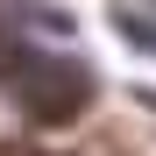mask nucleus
<instances>
[{
	"label": "nucleus",
	"instance_id": "nucleus-1",
	"mask_svg": "<svg viewBox=\"0 0 156 156\" xmlns=\"http://www.w3.org/2000/svg\"><path fill=\"white\" fill-rule=\"evenodd\" d=\"M0 85H7V99L36 128H64V121H78L92 107L99 78H92V64L57 57V43H36V36L0 29Z\"/></svg>",
	"mask_w": 156,
	"mask_h": 156
},
{
	"label": "nucleus",
	"instance_id": "nucleus-2",
	"mask_svg": "<svg viewBox=\"0 0 156 156\" xmlns=\"http://www.w3.org/2000/svg\"><path fill=\"white\" fill-rule=\"evenodd\" d=\"M114 21H121V36L135 43V50H149V57H156V29H142V14H114Z\"/></svg>",
	"mask_w": 156,
	"mask_h": 156
}]
</instances>
